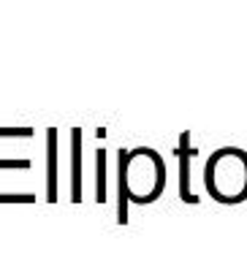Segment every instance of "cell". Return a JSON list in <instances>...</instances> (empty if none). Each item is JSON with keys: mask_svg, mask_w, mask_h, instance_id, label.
<instances>
[{"mask_svg": "<svg viewBox=\"0 0 247 260\" xmlns=\"http://www.w3.org/2000/svg\"><path fill=\"white\" fill-rule=\"evenodd\" d=\"M166 187V166L163 157L150 146L120 152V190L125 201L152 203Z\"/></svg>", "mask_w": 247, "mask_h": 260, "instance_id": "obj_1", "label": "cell"}, {"mask_svg": "<svg viewBox=\"0 0 247 260\" xmlns=\"http://www.w3.org/2000/svg\"><path fill=\"white\" fill-rule=\"evenodd\" d=\"M204 187L217 203L234 206L247 201V152L239 146H220L204 162Z\"/></svg>", "mask_w": 247, "mask_h": 260, "instance_id": "obj_2", "label": "cell"}, {"mask_svg": "<svg viewBox=\"0 0 247 260\" xmlns=\"http://www.w3.org/2000/svg\"><path fill=\"white\" fill-rule=\"evenodd\" d=\"M196 149L190 146V133L179 136V144H177V160H179V198L185 203H199V195L193 192L190 187V160H193Z\"/></svg>", "mask_w": 247, "mask_h": 260, "instance_id": "obj_3", "label": "cell"}]
</instances>
